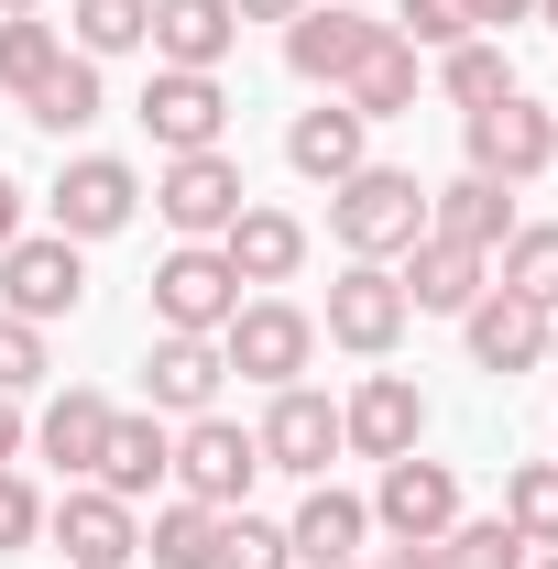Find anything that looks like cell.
I'll list each match as a JSON object with an SVG mask.
<instances>
[{"mask_svg": "<svg viewBox=\"0 0 558 569\" xmlns=\"http://www.w3.org/2000/svg\"><path fill=\"white\" fill-rule=\"evenodd\" d=\"M329 230H340L350 263H395V252L427 230V187L406 176V164H361V176L329 187Z\"/></svg>", "mask_w": 558, "mask_h": 569, "instance_id": "cell-1", "label": "cell"}, {"mask_svg": "<svg viewBox=\"0 0 558 569\" xmlns=\"http://www.w3.org/2000/svg\"><path fill=\"white\" fill-rule=\"evenodd\" d=\"M219 361H230L241 383L285 395V383H307V361H318V318H307V307H285V296H241V307H230V329H219Z\"/></svg>", "mask_w": 558, "mask_h": 569, "instance_id": "cell-2", "label": "cell"}, {"mask_svg": "<svg viewBox=\"0 0 558 569\" xmlns=\"http://www.w3.org/2000/svg\"><path fill=\"white\" fill-rule=\"evenodd\" d=\"M383 33H395V22H372L361 0H307V11L285 22V67L307 77V88H329V99H340V88H350V67H361Z\"/></svg>", "mask_w": 558, "mask_h": 569, "instance_id": "cell-3", "label": "cell"}, {"mask_svg": "<svg viewBox=\"0 0 558 569\" xmlns=\"http://www.w3.org/2000/svg\"><path fill=\"white\" fill-rule=\"evenodd\" d=\"M153 209H165V230H176V241H219L230 219L252 209V187H241V164H230V153H165Z\"/></svg>", "mask_w": 558, "mask_h": 569, "instance_id": "cell-4", "label": "cell"}, {"mask_svg": "<svg viewBox=\"0 0 558 569\" xmlns=\"http://www.w3.org/2000/svg\"><path fill=\"white\" fill-rule=\"evenodd\" d=\"M241 307V274L219 263V241H187L153 263V329H187V340H219Z\"/></svg>", "mask_w": 558, "mask_h": 569, "instance_id": "cell-5", "label": "cell"}, {"mask_svg": "<svg viewBox=\"0 0 558 569\" xmlns=\"http://www.w3.org/2000/svg\"><path fill=\"white\" fill-rule=\"evenodd\" d=\"M252 471H263V438L230 417H187V438H176V482H187V503H209V515H241L252 503Z\"/></svg>", "mask_w": 558, "mask_h": 569, "instance_id": "cell-6", "label": "cell"}, {"mask_svg": "<svg viewBox=\"0 0 558 569\" xmlns=\"http://www.w3.org/2000/svg\"><path fill=\"white\" fill-rule=\"evenodd\" d=\"M471 121V176H492V187H526V176H548L558 164V121L515 88V99H492V110H460Z\"/></svg>", "mask_w": 558, "mask_h": 569, "instance_id": "cell-7", "label": "cell"}, {"mask_svg": "<svg viewBox=\"0 0 558 569\" xmlns=\"http://www.w3.org/2000/svg\"><path fill=\"white\" fill-rule=\"evenodd\" d=\"M44 537H56L67 569H132L142 559V515L121 493H99V482H77L67 503H44Z\"/></svg>", "mask_w": 558, "mask_h": 569, "instance_id": "cell-8", "label": "cell"}, {"mask_svg": "<svg viewBox=\"0 0 558 569\" xmlns=\"http://www.w3.org/2000/svg\"><path fill=\"white\" fill-rule=\"evenodd\" d=\"M406 284H395V263H340L329 274V340L340 351H361V361H383L395 340H406Z\"/></svg>", "mask_w": 558, "mask_h": 569, "instance_id": "cell-9", "label": "cell"}, {"mask_svg": "<svg viewBox=\"0 0 558 569\" xmlns=\"http://www.w3.org/2000/svg\"><path fill=\"white\" fill-rule=\"evenodd\" d=\"M77 296H88V263H77V241L67 230H44V241H11L0 252V307L11 318H77Z\"/></svg>", "mask_w": 558, "mask_h": 569, "instance_id": "cell-10", "label": "cell"}, {"mask_svg": "<svg viewBox=\"0 0 558 569\" xmlns=\"http://www.w3.org/2000/svg\"><path fill=\"white\" fill-rule=\"evenodd\" d=\"M56 230L67 241H110V230H132V209H142V176L121 164V153H77L67 176H56Z\"/></svg>", "mask_w": 558, "mask_h": 569, "instance_id": "cell-11", "label": "cell"}, {"mask_svg": "<svg viewBox=\"0 0 558 569\" xmlns=\"http://www.w3.org/2000/svg\"><path fill=\"white\" fill-rule=\"evenodd\" d=\"M263 471H296V482H329V460H340V406L329 395H307V383H285L275 406H263Z\"/></svg>", "mask_w": 558, "mask_h": 569, "instance_id": "cell-12", "label": "cell"}, {"mask_svg": "<svg viewBox=\"0 0 558 569\" xmlns=\"http://www.w3.org/2000/svg\"><path fill=\"white\" fill-rule=\"evenodd\" d=\"M142 132L165 142V153H219V132H230V88H219V77H187V67H153V88H142Z\"/></svg>", "mask_w": 558, "mask_h": 569, "instance_id": "cell-13", "label": "cell"}, {"mask_svg": "<svg viewBox=\"0 0 558 569\" xmlns=\"http://www.w3.org/2000/svg\"><path fill=\"white\" fill-rule=\"evenodd\" d=\"M372 526H383V537H449V526H460V471H449V460H427V449L383 460Z\"/></svg>", "mask_w": 558, "mask_h": 569, "instance_id": "cell-14", "label": "cell"}, {"mask_svg": "<svg viewBox=\"0 0 558 569\" xmlns=\"http://www.w3.org/2000/svg\"><path fill=\"white\" fill-rule=\"evenodd\" d=\"M460 329H471V372H537V361H548V307H526V296H504V284H482V296L460 307Z\"/></svg>", "mask_w": 558, "mask_h": 569, "instance_id": "cell-15", "label": "cell"}, {"mask_svg": "<svg viewBox=\"0 0 558 569\" xmlns=\"http://www.w3.org/2000/svg\"><path fill=\"white\" fill-rule=\"evenodd\" d=\"M417 438H427V395L406 383V372H372V383L340 406V449H361V460H406Z\"/></svg>", "mask_w": 558, "mask_h": 569, "instance_id": "cell-16", "label": "cell"}, {"mask_svg": "<svg viewBox=\"0 0 558 569\" xmlns=\"http://www.w3.org/2000/svg\"><path fill=\"white\" fill-rule=\"evenodd\" d=\"M285 164H296L307 187H340V176H361V164H372V121H361L350 99H318V110H296Z\"/></svg>", "mask_w": 558, "mask_h": 569, "instance_id": "cell-17", "label": "cell"}, {"mask_svg": "<svg viewBox=\"0 0 558 569\" xmlns=\"http://www.w3.org/2000/svg\"><path fill=\"white\" fill-rule=\"evenodd\" d=\"M361 537H372V503H361V493H340V482H307L296 526H285L296 569H350V559H361Z\"/></svg>", "mask_w": 558, "mask_h": 569, "instance_id": "cell-18", "label": "cell"}, {"mask_svg": "<svg viewBox=\"0 0 558 569\" xmlns=\"http://www.w3.org/2000/svg\"><path fill=\"white\" fill-rule=\"evenodd\" d=\"M230 44H241V11H230V0H153V67L219 77Z\"/></svg>", "mask_w": 558, "mask_h": 569, "instance_id": "cell-19", "label": "cell"}, {"mask_svg": "<svg viewBox=\"0 0 558 569\" xmlns=\"http://www.w3.org/2000/svg\"><path fill=\"white\" fill-rule=\"evenodd\" d=\"M482 263H492V252L417 230V241H406V274H395V284H406V307H427V318H460V307L482 296Z\"/></svg>", "mask_w": 558, "mask_h": 569, "instance_id": "cell-20", "label": "cell"}, {"mask_svg": "<svg viewBox=\"0 0 558 569\" xmlns=\"http://www.w3.org/2000/svg\"><path fill=\"white\" fill-rule=\"evenodd\" d=\"M219 263L241 284H296V263H307V219L296 209H241L230 230H219Z\"/></svg>", "mask_w": 558, "mask_h": 569, "instance_id": "cell-21", "label": "cell"}, {"mask_svg": "<svg viewBox=\"0 0 558 569\" xmlns=\"http://www.w3.org/2000/svg\"><path fill=\"white\" fill-rule=\"evenodd\" d=\"M219 340H187V329H165L153 361H142V383H153V417H209L219 406Z\"/></svg>", "mask_w": 558, "mask_h": 569, "instance_id": "cell-22", "label": "cell"}, {"mask_svg": "<svg viewBox=\"0 0 558 569\" xmlns=\"http://www.w3.org/2000/svg\"><path fill=\"white\" fill-rule=\"evenodd\" d=\"M165 471H176V438H165V417L142 406V417H110V438H99V471H88V482H99V493H121V503H142Z\"/></svg>", "mask_w": 558, "mask_h": 569, "instance_id": "cell-23", "label": "cell"}, {"mask_svg": "<svg viewBox=\"0 0 558 569\" xmlns=\"http://www.w3.org/2000/svg\"><path fill=\"white\" fill-rule=\"evenodd\" d=\"M427 230H438V241H471V252H504V241H515V187L449 176V187H427Z\"/></svg>", "mask_w": 558, "mask_h": 569, "instance_id": "cell-24", "label": "cell"}, {"mask_svg": "<svg viewBox=\"0 0 558 569\" xmlns=\"http://www.w3.org/2000/svg\"><path fill=\"white\" fill-rule=\"evenodd\" d=\"M110 417H121L110 395H88V383H67V395H56V406L33 417V449H44V460H56L67 482H88V471H99V438H110Z\"/></svg>", "mask_w": 558, "mask_h": 569, "instance_id": "cell-25", "label": "cell"}, {"mask_svg": "<svg viewBox=\"0 0 558 569\" xmlns=\"http://www.w3.org/2000/svg\"><path fill=\"white\" fill-rule=\"evenodd\" d=\"M340 99L361 110V121H406V110H417V44H406V33H383V44L350 67Z\"/></svg>", "mask_w": 558, "mask_h": 569, "instance_id": "cell-26", "label": "cell"}, {"mask_svg": "<svg viewBox=\"0 0 558 569\" xmlns=\"http://www.w3.org/2000/svg\"><path fill=\"white\" fill-rule=\"evenodd\" d=\"M142 559H153V569H219V515L176 493L153 526H142Z\"/></svg>", "mask_w": 558, "mask_h": 569, "instance_id": "cell-27", "label": "cell"}, {"mask_svg": "<svg viewBox=\"0 0 558 569\" xmlns=\"http://www.w3.org/2000/svg\"><path fill=\"white\" fill-rule=\"evenodd\" d=\"M22 121H33V132H88V121H99V67H88V56H77L67 44V67L44 77V88H33V99H22Z\"/></svg>", "mask_w": 558, "mask_h": 569, "instance_id": "cell-28", "label": "cell"}, {"mask_svg": "<svg viewBox=\"0 0 558 569\" xmlns=\"http://www.w3.org/2000/svg\"><path fill=\"white\" fill-rule=\"evenodd\" d=\"M56 67H67V33H56V22H33V11H0V88H11V99H33Z\"/></svg>", "mask_w": 558, "mask_h": 569, "instance_id": "cell-29", "label": "cell"}, {"mask_svg": "<svg viewBox=\"0 0 558 569\" xmlns=\"http://www.w3.org/2000/svg\"><path fill=\"white\" fill-rule=\"evenodd\" d=\"M67 33H77L88 67H99V56H142V44H153V0H77Z\"/></svg>", "mask_w": 558, "mask_h": 569, "instance_id": "cell-30", "label": "cell"}, {"mask_svg": "<svg viewBox=\"0 0 558 569\" xmlns=\"http://www.w3.org/2000/svg\"><path fill=\"white\" fill-rule=\"evenodd\" d=\"M504 296H526V307L558 318V219H515V241H504Z\"/></svg>", "mask_w": 558, "mask_h": 569, "instance_id": "cell-31", "label": "cell"}, {"mask_svg": "<svg viewBox=\"0 0 558 569\" xmlns=\"http://www.w3.org/2000/svg\"><path fill=\"white\" fill-rule=\"evenodd\" d=\"M438 88H449L460 110H492V99H515V67H504V44H492V33H471V44H449V56H438Z\"/></svg>", "mask_w": 558, "mask_h": 569, "instance_id": "cell-32", "label": "cell"}, {"mask_svg": "<svg viewBox=\"0 0 558 569\" xmlns=\"http://www.w3.org/2000/svg\"><path fill=\"white\" fill-rule=\"evenodd\" d=\"M526 559H537V548H526L504 515H460V526L438 537V569H526Z\"/></svg>", "mask_w": 558, "mask_h": 569, "instance_id": "cell-33", "label": "cell"}, {"mask_svg": "<svg viewBox=\"0 0 558 569\" xmlns=\"http://www.w3.org/2000/svg\"><path fill=\"white\" fill-rule=\"evenodd\" d=\"M504 526H515L526 548H558V460H526V471H504Z\"/></svg>", "mask_w": 558, "mask_h": 569, "instance_id": "cell-34", "label": "cell"}, {"mask_svg": "<svg viewBox=\"0 0 558 569\" xmlns=\"http://www.w3.org/2000/svg\"><path fill=\"white\" fill-rule=\"evenodd\" d=\"M219 569H296V548H285V526L241 503V515H219Z\"/></svg>", "mask_w": 558, "mask_h": 569, "instance_id": "cell-35", "label": "cell"}, {"mask_svg": "<svg viewBox=\"0 0 558 569\" xmlns=\"http://www.w3.org/2000/svg\"><path fill=\"white\" fill-rule=\"evenodd\" d=\"M33 383H44V329L0 307V395H33Z\"/></svg>", "mask_w": 558, "mask_h": 569, "instance_id": "cell-36", "label": "cell"}, {"mask_svg": "<svg viewBox=\"0 0 558 569\" xmlns=\"http://www.w3.org/2000/svg\"><path fill=\"white\" fill-rule=\"evenodd\" d=\"M395 33L449 56V44H471V0H406V22H395Z\"/></svg>", "mask_w": 558, "mask_h": 569, "instance_id": "cell-37", "label": "cell"}, {"mask_svg": "<svg viewBox=\"0 0 558 569\" xmlns=\"http://www.w3.org/2000/svg\"><path fill=\"white\" fill-rule=\"evenodd\" d=\"M33 537H44V493L22 471H0V548H33Z\"/></svg>", "mask_w": 558, "mask_h": 569, "instance_id": "cell-38", "label": "cell"}, {"mask_svg": "<svg viewBox=\"0 0 558 569\" xmlns=\"http://www.w3.org/2000/svg\"><path fill=\"white\" fill-rule=\"evenodd\" d=\"M22 449H33V427H22V395H0V471H11Z\"/></svg>", "mask_w": 558, "mask_h": 569, "instance_id": "cell-39", "label": "cell"}, {"mask_svg": "<svg viewBox=\"0 0 558 569\" xmlns=\"http://www.w3.org/2000/svg\"><path fill=\"white\" fill-rule=\"evenodd\" d=\"M537 0H471V33H504V22H526Z\"/></svg>", "mask_w": 558, "mask_h": 569, "instance_id": "cell-40", "label": "cell"}, {"mask_svg": "<svg viewBox=\"0 0 558 569\" xmlns=\"http://www.w3.org/2000/svg\"><path fill=\"white\" fill-rule=\"evenodd\" d=\"M383 569H438V537H395V548H383Z\"/></svg>", "mask_w": 558, "mask_h": 569, "instance_id": "cell-41", "label": "cell"}, {"mask_svg": "<svg viewBox=\"0 0 558 569\" xmlns=\"http://www.w3.org/2000/svg\"><path fill=\"white\" fill-rule=\"evenodd\" d=\"M11 241H22V187L0 176V252H11Z\"/></svg>", "mask_w": 558, "mask_h": 569, "instance_id": "cell-42", "label": "cell"}, {"mask_svg": "<svg viewBox=\"0 0 558 569\" xmlns=\"http://www.w3.org/2000/svg\"><path fill=\"white\" fill-rule=\"evenodd\" d=\"M230 11H241V22H296L307 0H230Z\"/></svg>", "mask_w": 558, "mask_h": 569, "instance_id": "cell-43", "label": "cell"}, {"mask_svg": "<svg viewBox=\"0 0 558 569\" xmlns=\"http://www.w3.org/2000/svg\"><path fill=\"white\" fill-rule=\"evenodd\" d=\"M526 569H558V548H537V559H526Z\"/></svg>", "mask_w": 558, "mask_h": 569, "instance_id": "cell-44", "label": "cell"}, {"mask_svg": "<svg viewBox=\"0 0 558 569\" xmlns=\"http://www.w3.org/2000/svg\"><path fill=\"white\" fill-rule=\"evenodd\" d=\"M0 11H44V0H0Z\"/></svg>", "mask_w": 558, "mask_h": 569, "instance_id": "cell-45", "label": "cell"}, {"mask_svg": "<svg viewBox=\"0 0 558 569\" xmlns=\"http://www.w3.org/2000/svg\"><path fill=\"white\" fill-rule=\"evenodd\" d=\"M537 22H558V0H537Z\"/></svg>", "mask_w": 558, "mask_h": 569, "instance_id": "cell-46", "label": "cell"}, {"mask_svg": "<svg viewBox=\"0 0 558 569\" xmlns=\"http://www.w3.org/2000/svg\"><path fill=\"white\" fill-rule=\"evenodd\" d=\"M548 361H558V318H548Z\"/></svg>", "mask_w": 558, "mask_h": 569, "instance_id": "cell-47", "label": "cell"}, {"mask_svg": "<svg viewBox=\"0 0 558 569\" xmlns=\"http://www.w3.org/2000/svg\"><path fill=\"white\" fill-rule=\"evenodd\" d=\"M548 121H558V110H548Z\"/></svg>", "mask_w": 558, "mask_h": 569, "instance_id": "cell-48", "label": "cell"}, {"mask_svg": "<svg viewBox=\"0 0 558 569\" xmlns=\"http://www.w3.org/2000/svg\"><path fill=\"white\" fill-rule=\"evenodd\" d=\"M350 569H361V559H350Z\"/></svg>", "mask_w": 558, "mask_h": 569, "instance_id": "cell-49", "label": "cell"}]
</instances>
